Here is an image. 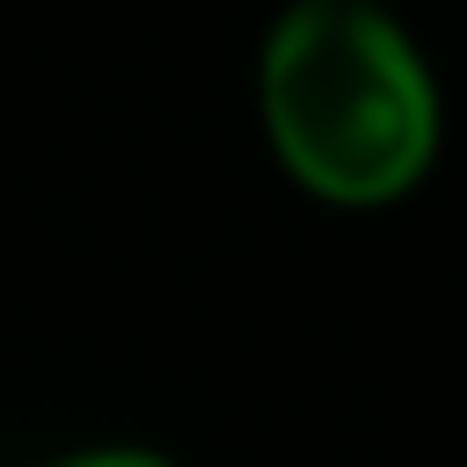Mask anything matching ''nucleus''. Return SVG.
<instances>
[{"mask_svg": "<svg viewBox=\"0 0 467 467\" xmlns=\"http://www.w3.org/2000/svg\"><path fill=\"white\" fill-rule=\"evenodd\" d=\"M248 95L270 168L321 212H394L445 161V80L394 0H285Z\"/></svg>", "mask_w": 467, "mask_h": 467, "instance_id": "f257e3e1", "label": "nucleus"}, {"mask_svg": "<svg viewBox=\"0 0 467 467\" xmlns=\"http://www.w3.org/2000/svg\"><path fill=\"white\" fill-rule=\"evenodd\" d=\"M36 467H182L175 452L146 445V438H95V445H66V452H44Z\"/></svg>", "mask_w": 467, "mask_h": 467, "instance_id": "f03ea898", "label": "nucleus"}]
</instances>
